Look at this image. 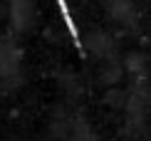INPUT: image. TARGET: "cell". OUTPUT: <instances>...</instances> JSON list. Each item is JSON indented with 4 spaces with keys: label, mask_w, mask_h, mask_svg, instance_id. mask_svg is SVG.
<instances>
[{
    "label": "cell",
    "mask_w": 151,
    "mask_h": 141,
    "mask_svg": "<svg viewBox=\"0 0 151 141\" xmlns=\"http://www.w3.org/2000/svg\"><path fill=\"white\" fill-rule=\"evenodd\" d=\"M57 5H60V12H62V20H65L67 30H70V35H72V40H74V47L79 50V55H84V52H82L79 30H77V25H74V20H72V12H70V8H67V0H57Z\"/></svg>",
    "instance_id": "1"
}]
</instances>
